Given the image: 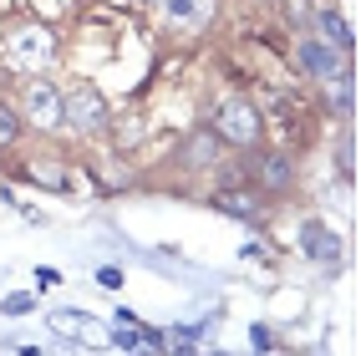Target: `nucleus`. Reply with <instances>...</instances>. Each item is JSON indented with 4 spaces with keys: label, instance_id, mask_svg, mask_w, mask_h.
Masks as SVG:
<instances>
[{
    "label": "nucleus",
    "instance_id": "obj_10",
    "mask_svg": "<svg viewBox=\"0 0 361 356\" xmlns=\"http://www.w3.org/2000/svg\"><path fill=\"white\" fill-rule=\"evenodd\" d=\"M259 178H264L270 194H285L290 178H295V168H290V158H285V153H270V158H264V168H259Z\"/></svg>",
    "mask_w": 361,
    "mask_h": 356
},
{
    "label": "nucleus",
    "instance_id": "obj_16",
    "mask_svg": "<svg viewBox=\"0 0 361 356\" xmlns=\"http://www.w3.org/2000/svg\"><path fill=\"white\" fill-rule=\"evenodd\" d=\"M36 285H41V290H51V285H61V275H56L51 265H41V270H36Z\"/></svg>",
    "mask_w": 361,
    "mask_h": 356
},
{
    "label": "nucleus",
    "instance_id": "obj_17",
    "mask_svg": "<svg viewBox=\"0 0 361 356\" xmlns=\"http://www.w3.org/2000/svg\"><path fill=\"white\" fill-rule=\"evenodd\" d=\"M97 280H102V285H107V290H117V285H123V270H117V265H107V270H102V275H97Z\"/></svg>",
    "mask_w": 361,
    "mask_h": 356
},
{
    "label": "nucleus",
    "instance_id": "obj_9",
    "mask_svg": "<svg viewBox=\"0 0 361 356\" xmlns=\"http://www.w3.org/2000/svg\"><path fill=\"white\" fill-rule=\"evenodd\" d=\"M214 204H219L224 214H234V219H259V199L250 194V188H224V194H214Z\"/></svg>",
    "mask_w": 361,
    "mask_h": 356
},
{
    "label": "nucleus",
    "instance_id": "obj_7",
    "mask_svg": "<svg viewBox=\"0 0 361 356\" xmlns=\"http://www.w3.org/2000/svg\"><path fill=\"white\" fill-rule=\"evenodd\" d=\"M214 158H219V133H214V128H199L194 137L183 142V163H188V168H209Z\"/></svg>",
    "mask_w": 361,
    "mask_h": 356
},
{
    "label": "nucleus",
    "instance_id": "obj_5",
    "mask_svg": "<svg viewBox=\"0 0 361 356\" xmlns=\"http://www.w3.org/2000/svg\"><path fill=\"white\" fill-rule=\"evenodd\" d=\"M295 56H300V66L310 71V77H321V82H346V77H351V71L341 66V56H336V46L300 41V46H295Z\"/></svg>",
    "mask_w": 361,
    "mask_h": 356
},
{
    "label": "nucleus",
    "instance_id": "obj_8",
    "mask_svg": "<svg viewBox=\"0 0 361 356\" xmlns=\"http://www.w3.org/2000/svg\"><path fill=\"white\" fill-rule=\"evenodd\" d=\"M163 6H168V16H173L178 26H188V31L209 26V16H214V0H163Z\"/></svg>",
    "mask_w": 361,
    "mask_h": 356
},
{
    "label": "nucleus",
    "instance_id": "obj_15",
    "mask_svg": "<svg viewBox=\"0 0 361 356\" xmlns=\"http://www.w3.org/2000/svg\"><path fill=\"white\" fill-rule=\"evenodd\" d=\"M250 346H255V351H270V346H275V336H270L264 326H255V331H250Z\"/></svg>",
    "mask_w": 361,
    "mask_h": 356
},
{
    "label": "nucleus",
    "instance_id": "obj_6",
    "mask_svg": "<svg viewBox=\"0 0 361 356\" xmlns=\"http://www.w3.org/2000/svg\"><path fill=\"white\" fill-rule=\"evenodd\" d=\"M300 250L316 259V265H336V259H341V240H336V229H326L321 219H305L300 224Z\"/></svg>",
    "mask_w": 361,
    "mask_h": 356
},
{
    "label": "nucleus",
    "instance_id": "obj_4",
    "mask_svg": "<svg viewBox=\"0 0 361 356\" xmlns=\"http://www.w3.org/2000/svg\"><path fill=\"white\" fill-rule=\"evenodd\" d=\"M20 107H26V117H31L36 128H66V97H61L51 82H41V77L26 87Z\"/></svg>",
    "mask_w": 361,
    "mask_h": 356
},
{
    "label": "nucleus",
    "instance_id": "obj_2",
    "mask_svg": "<svg viewBox=\"0 0 361 356\" xmlns=\"http://www.w3.org/2000/svg\"><path fill=\"white\" fill-rule=\"evenodd\" d=\"M214 133H219V142H234V148H255L259 137V112L250 102H229L214 112Z\"/></svg>",
    "mask_w": 361,
    "mask_h": 356
},
{
    "label": "nucleus",
    "instance_id": "obj_1",
    "mask_svg": "<svg viewBox=\"0 0 361 356\" xmlns=\"http://www.w3.org/2000/svg\"><path fill=\"white\" fill-rule=\"evenodd\" d=\"M56 56V36L41 26H20L6 36V66L11 71H46Z\"/></svg>",
    "mask_w": 361,
    "mask_h": 356
},
{
    "label": "nucleus",
    "instance_id": "obj_13",
    "mask_svg": "<svg viewBox=\"0 0 361 356\" xmlns=\"http://www.w3.org/2000/svg\"><path fill=\"white\" fill-rule=\"evenodd\" d=\"M16 133H20V117H16L6 102H0V148H11V142H16Z\"/></svg>",
    "mask_w": 361,
    "mask_h": 356
},
{
    "label": "nucleus",
    "instance_id": "obj_11",
    "mask_svg": "<svg viewBox=\"0 0 361 356\" xmlns=\"http://www.w3.org/2000/svg\"><path fill=\"white\" fill-rule=\"evenodd\" d=\"M316 26H321V36H326L331 46H351V31H346V20L336 16V11H321V16H316Z\"/></svg>",
    "mask_w": 361,
    "mask_h": 356
},
{
    "label": "nucleus",
    "instance_id": "obj_12",
    "mask_svg": "<svg viewBox=\"0 0 361 356\" xmlns=\"http://www.w3.org/2000/svg\"><path fill=\"white\" fill-rule=\"evenodd\" d=\"M31 178H36L41 188H56V194L66 188V173L56 168V163H36V168H31Z\"/></svg>",
    "mask_w": 361,
    "mask_h": 356
},
{
    "label": "nucleus",
    "instance_id": "obj_14",
    "mask_svg": "<svg viewBox=\"0 0 361 356\" xmlns=\"http://www.w3.org/2000/svg\"><path fill=\"white\" fill-rule=\"evenodd\" d=\"M31 305H36V295H6V300H0V311H6V316H20V311H31Z\"/></svg>",
    "mask_w": 361,
    "mask_h": 356
},
{
    "label": "nucleus",
    "instance_id": "obj_3",
    "mask_svg": "<svg viewBox=\"0 0 361 356\" xmlns=\"http://www.w3.org/2000/svg\"><path fill=\"white\" fill-rule=\"evenodd\" d=\"M66 123L77 128V133H97V128H107V102H102V92L92 87V82H82V87L66 92Z\"/></svg>",
    "mask_w": 361,
    "mask_h": 356
}]
</instances>
